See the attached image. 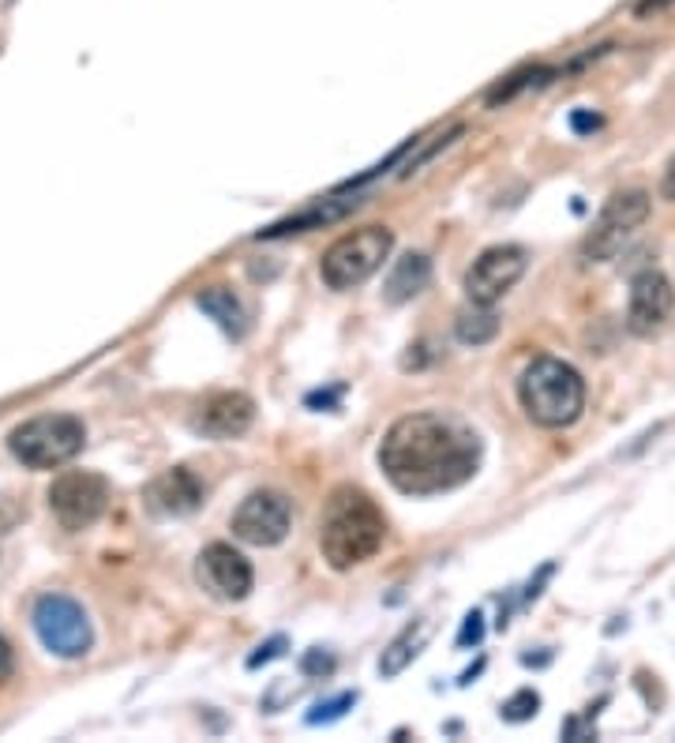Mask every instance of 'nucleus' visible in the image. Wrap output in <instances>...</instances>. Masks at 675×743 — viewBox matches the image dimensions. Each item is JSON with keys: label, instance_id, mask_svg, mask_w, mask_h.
Masks as SVG:
<instances>
[{"label": "nucleus", "instance_id": "1", "mask_svg": "<svg viewBox=\"0 0 675 743\" xmlns=\"http://www.w3.org/2000/svg\"><path fill=\"white\" fill-rule=\"evenodd\" d=\"M380 466L406 496H435L466 485L480 466V436L440 409L409 414L387 428Z\"/></svg>", "mask_w": 675, "mask_h": 743}, {"label": "nucleus", "instance_id": "2", "mask_svg": "<svg viewBox=\"0 0 675 743\" xmlns=\"http://www.w3.org/2000/svg\"><path fill=\"white\" fill-rule=\"evenodd\" d=\"M387 537V519L375 507V500L361 488H338L327 500L319 522V548L335 571L368 564L383 548Z\"/></svg>", "mask_w": 675, "mask_h": 743}, {"label": "nucleus", "instance_id": "3", "mask_svg": "<svg viewBox=\"0 0 675 743\" xmlns=\"http://www.w3.org/2000/svg\"><path fill=\"white\" fill-rule=\"evenodd\" d=\"M522 409L540 428H567L585 409V380L559 357H537L519 380Z\"/></svg>", "mask_w": 675, "mask_h": 743}, {"label": "nucleus", "instance_id": "4", "mask_svg": "<svg viewBox=\"0 0 675 743\" xmlns=\"http://www.w3.org/2000/svg\"><path fill=\"white\" fill-rule=\"evenodd\" d=\"M394 248V233L387 225H364L357 233H346L323 252L319 275L330 290H353V286L368 282L375 270L383 267V259Z\"/></svg>", "mask_w": 675, "mask_h": 743}, {"label": "nucleus", "instance_id": "5", "mask_svg": "<svg viewBox=\"0 0 675 743\" xmlns=\"http://www.w3.org/2000/svg\"><path fill=\"white\" fill-rule=\"evenodd\" d=\"M86 428L75 417L65 414H49V417H34L15 428L8 436V448H12L15 458L31 469H57L65 462H72L79 451H83Z\"/></svg>", "mask_w": 675, "mask_h": 743}, {"label": "nucleus", "instance_id": "6", "mask_svg": "<svg viewBox=\"0 0 675 743\" xmlns=\"http://www.w3.org/2000/svg\"><path fill=\"white\" fill-rule=\"evenodd\" d=\"M34 631H38L42 646L57 658H83L91 650V619H86L83 605H75L65 593H46L34 605Z\"/></svg>", "mask_w": 675, "mask_h": 743}, {"label": "nucleus", "instance_id": "7", "mask_svg": "<svg viewBox=\"0 0 675 743\" xmlns=\"http://www.w3.org/2000/svg\"><path fill=\"white\" fill-rule=\"evenodd\" d=\"M105 503H109V485L105 477L91 469H68L53 480L49 488V511L65 530H86L102 519Z\"/></svg>", "mask_w": 675, "mask_h": 743}, {"label": "nucleus", "instance_id": "8", "mask_svg": "<svg viewBox=\"0 0 675 743\" xmlns=\"http://www.w3.org/2000/svg\"><path fill=\"white\" fill-rule=\"evenodd\" d=\"M645 218H650V196H645V191H616L597 214V225H593L590 241H585V256H590L593 264L612 259L635 237V230Z\"/></svg>", "mask_w": 675, "mask_h": 743}, {"label": "nucleus", "instance_id": "9", "mask_svg": "<svg viewBox=\"0 0 675 743\" xmlns=\"http://www.w3.org/2000/svg\"><path fill=\"white\" fill-rule=\"evenodd\" d=\"M522 275H525V252L519 244H499V248H488L473 259L466 275V293L473 304H488V309H492L496 301H503V297L514 290V282H519Z\"/></svg>", "mask_w": 675, "mask_h": 743}, {"label": "nucleus", "instance_id": "10", "mask_svg": "<svg viewBox=\"0 0 675 743\" xmlns=\"http://www.w3.org/2000/svg\"><path fill=\"white\" fill-rule=\"evenodd\" d=\"M289 519H293V511H289V500L282 492H252L233 511V537L244 545L270 548L286 541Z\"/></svg>", "mask_w": 675, "mask_h": 743}, {"label": "nucleus", "instance_id": "11", "mask_svg": "<svg viewBox=\"0 0 675 743\" xmlns=\"http://www.w3.org/2000/svg\"><path fill=\"white\" fill-rule=\"evenodd\" d=\"M196 574L203 590L218 601H244L252 593V582H256L252 564L233 545H207L199 553Z\"/></svg>", "mask_w": 675, "mask_h": 743}, {"label": "nucleus", "instance_id": "12", "mask_svg": "<svg viewBox=\"0 0 675 743\" xmlns=\"http://www.w3.org/2000/svg\"><path fill=\"white\" fill-rule=\"evenodd\" d=\"M672 304H675L672 282L661 275V270H642V275H635V282H630V304H627L630 335H638V338L656 335V330L668 323Z\"/></svg>", "mask_w": 675, "mask_h": 743}, {"label": "nucleus", "instance_id": "13", "mask_svg": "<svg viewBox=\"0 0 675 743\" xmlns=\"http://www.w3.org/2000/svg\"><path fill=\"white\" fill-rule=\"evenodd\" d=\"M252 417H256V402L241 391H222V395H210L199 406L196 428L210 440H233V436L248 432Z\"/></svg>", "mask_w": 675, "mask_h": 743}, {"label": "nucleus", "instance_id": "14", "mask_svg": "<svg viewBox=\"0 0 675 743\" xmlns=\"http://www.w3.org/2000/svg\"><path fill=\"white\" fill-rule=\"evenodd\" d=\"M203 503V480H199L191 469H165L162 477L151 480V488H147V507H151L154 514H191L196 507Z\"/></svg>", "mask_w": 675, "mask_h": 743}, {"label": "nucleus", "instance_id": "15", "mask_svg": "<svg viewBox=\"0 0 675 743\" xmlns=\"http://www.w3.org/2000/svg\"><path fill=\"white\" fill-rule=\"evenodd\" d=\"M361 204H364L361 196H353V199H349L346 191H341V196H335V199H323V204L309 207V211L289 214L286 222H275V225H270V230H259V233H256V241H275V237H293V233L323 230V225L341 222V218H346V214H353Z\"/></svg>", "mask_w": 675, "mask_h": 743}, {"label": "nucleus", "instance_id": "16", "mask_svg": "<svg viewBox=\"0 0 675 743\" xmlns=\"http://www.w3.org/2000/svg\"><path fill=\"white\" fill-rule=\"evenodd\" d=\"M432 282V259L420 256V252H406V256L394 264V270L387 275V286H383V297L391 304H406L428 290Z\"/></svg>", "mask_w": 675, "mask_h": 743}, {"label": "nucleus", "instance_id": "17", "mask_svg": "<svg viewBox=\"0 0 675 743\" xmlns=\"http://www.w3.org/2000/svg\"><path fill=\"white\" fill-rule=\"evenodd\" d=\"M196 304L230 338H244V330H248V316H244V309H241V301L233 297V290H225V286H210V290H199Z\"/></svg>", "mask_w": 675, "mask_h": 743}, {"label": "nucleus", "instance_id": "18", "mask_svg": "<svg viewBox=\"0 0 675 743\" xmlns=\"http://www.w3.org/2000/svg\"><path fill=\"white\" fill-rule=\"evenodd\" d=\"M428 642V624H417V627H406L394 642L383 650L380 658V672L383 676H398V672H406V664L417 658L420 646Z\"/></svg>", "mask_w": 675, "mask_h": 743}, {"label": "nucleus", "instance_id": "19", "mask_svg": "<svg viewBox=\"0 0 675 743\" xmlns=\"http://www.w3.org/2000/svg\"><path fill=\"white\" fill-rule=\"evenodd\" d=\"M454 335H458V343H466V346H488L499 335L496 312L488 309V304H473V309L462 312L458 323H454Z\"/></svg>", "mask_w": 675, "mask_h": 743}, {"label": "nucleus", "instance_id": "20", "mask_svg": "<svg viewBox=\"0 0 675 743\" xmlns=\"http://www.w3.org/2000/svg\"><path fill=\"white\" fill-rule=\"evenodd\" d=\"M551 76H556L551 68H522V72L507 76L503 83H496L492 91H488L485 106H488V109L507 106V102H514L522 91H529V86H545V83H551Z\"/></svg>", "mask_w": 675, "mask_h": 743}, {"label": "nucleus", "instance_id": "21", "mask_svg": "<svg viewBox=\"0 0 675 743\" xmlns=\"http://www.w3.org/2000/svg\"><path fill=\"white\" fill-rule=\"evenodd\" d=\"M540 710V695L537 690H519V695H511L503 703V721H511V724H522V721H529V717H537Z\"/></svg>", "mask_w": 675, "mask_h": 743}, {"label": "nucleus", "instance_id": "22", "mask_svg": "<svg viewBox=\"0 0 675 743\" xmlns=\"http://www.w3.org/2000/svg\"><path fill=\"white\" fill-rule=\"evenodd\" d=\"M357 703V690H341V695L327 698V703H319L315 710L309 713V724H330L338 721V717H346V710H353Z\"/></svg>", "mask_w": 675, "mask_h": 743}, {"label": "nucleus", "instance_id": "23", "mask_svg": "<svg viewBox=\"0 0 675 743\" xmlns=\"http://www.w3.org/2000/svg\"><path fill=\"white\" fill-rule=\"evenodd\" d=\"M462 132H466V128H462V125H454V128H451V132H446V136H440V139H435V143H432V147H424V151H420V154H417V159H409L406 165H401V177H409V173H417V170H420V165H424L428 159H435V154H440V151H443V147H451V143H454V139H458Z\"/></svg>", "mask_w": 675, "mask_h": 743}, {"label": "nucleus", "instance_id": "24", "mask_svg": "<svg viewBox=\"0 0 675 743\" xmlns=\"http://www.w3.org/2000/svg\"><path fill=\"white\" fill-rule=\"evenodd\" d=\"M301 672H304V676H330V672H335V658H330V653H323L319 646H315V650H309L301 658Z\"/></svg>", "mask_w": 675, "mask_h": 743}, {"label": "nucleus", "instance_id": "25", "mask_svg": "<svg viewBox=\"0 0 675 743\" xmlns=\"http://www.w3.org/2000/svg\"><path fill=\"white\" fill-rule=\"evenodd\" d=\"M282 650H286V638L282 635H275L270 642H263L256 653L248 658V669H259V664H267V661H275V658H282Z\"/></svg>", "mask_w": 675, "mask_h": 743}, {"label": "nucleus", "instance_id": "26", "mask_svg": "<svg viewBox=\"0 0 675 743\" xmlns=\"http://www.w3.org/2000/svg\"><path fill=\"white\" fill-rule=\"evenodd\" d=\"M480 619H485L480 612H469V616H466V627H462V635H458V646H462V650H466L469 642H473V646L480 642V635H485V624H480Z\"/></svg>", "mask_w": 675, "mask_h": 743}, {"label": "nucleus", "instance_id": "27", "mask_svg": "<svg viewBox=\"0 0 675 743\" xmlns=\"http://www.w3.org/2000/svg\"><path fill=\"white\" fill-rule=\"evenodd\" d=\"M571 128L578 136H590V132H597V128H601V117L593 109H574L571 113Z\"/></svg>", "mask_w": 675, "mask_h": 743}, {"label": "nucleus", "instance_id": "28", "mask_svg": "<svg viewBox=\"0 0 675 743\" xmlns=\"http://www.w3.org/2000/svg\"><path fill=\"white\" fill-rule=\"evenodd\" d=\"M675 0H638L635 4V15L638 20H645V15H653V12H664V8H672Z\"/></svg>", "mask_w": 675, "mask_h": 743}, {"label": "nucleus", "instance_id": "29", "mask_svg": "<svg viewBox=\"0 0 675 743\" xmlns=\"http://www.w3.org/2000/svg\"><path fill=\"white\" fill-rule=\"evenodd\" d=\"M661 196H664V199H675V159L668 162V170H664V181H661Z\"/></svg>", "mask_w": 675, "mask_h": 743}, {"label": "nucleus", "instance_id": "30", "mask_svg": "<svg viewBox=\"0 0 675 743\" xmlns=\"http://www.w3.org/2000/svg\"><path fill=\"white\" fill-rule=\"evenodd\" d=\"M8 672H12V650H8V642L0 638V680H4Z\"/></svg>", "mask_w": 675, "mask_h": 743}]
</instances>
